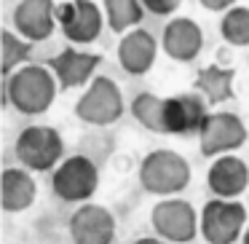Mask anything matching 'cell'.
<instances>
[{
	"label": "cell",
	"instance_id": "8fae6325",
	"mask_svg": "<svg viewBox=\"0 0 249 244\" xmlns=\"http://www.w3.org/2000/svg\"><path fill=\"white\" fill-rule=\"evenodd\" d=\"M56 3L54 0H19L14 8V30L30 43H43L54 35L56 24Z\"/></svg>",
	"mask_w": 249,
	"mask_h": 244
},
{
	"label": "cell",
	"instance_id": "d4e9b609",
	"mask_svg": "<svg viewBox=\"0 0 249 244\" xmlns=\"http://www.w3.org/2000/svg\"><path fill=\"white\" fill-rule=\"evenodd\" d=\"M131 244H169V242H163L161 236H140L137 242H131Z\"/></svg>",
	"mask_w": 249,
	"mask_h": 244
},
{
	"label": "cell",
	"instance_id": "30bf717a",
	"mask_svg": "<svg viewBox=\"0 0 249 244\" xmlns=\"http://www.w3.org/2000/svg\"><path fill=\"white\" fill-rule=\"evenodd\" d=\"M72 244H113L115 242V217L102 204H81L67 223Z\"/></svg>",
	"mask_w": 249,
	"mask_h": 244
},
{
	"label": "cell",
	"instance_id": "9a60e30c",
	"mask_svg": "<svg viewBox=\"0 0 249 244\" xmlns=\"http://www.w3.org/2000/svg\"><path fill=\"white\" fill-rule=\"evenodd\" d=\"M206 99L198 92L177 94V97H166V134L177 137H198L204 121L209 118L206 113Z\"/></svg>",
	"mask_w": 249,
	"mask_h": 244
},
{
	"label": "cell",
	"instance_id": "2e32d148",
	"mask_svg": "<svg viewBox=\"0 0 249 244\" xmlns=\"http://www.w3.org/2000/svg\"><path fill=\"white\" fill-rule=\"evenodd\" d=\"M118 65L126 75H145V73L153 70L158 56V40L153 38V33L137 27L131 33H126L124 38L118 40Z\"/></svg>",
	"mask_w": 249,
	"mask_h": 244
},
{
	"label": "cell",
	"instance_id": "6da1fadb",
	"mask_svg": "<svg viewBox=\"0 0 249 244\" xmlns=\"http://www.w3.org/2000/svg\"><path fill=\"white\" fill-rule=\"evenodd\" d=\"M6 81V99L17 113L22 115H40L54 105L56 99V83L49 65H24Z\"/></svg>",
	"mask_w": 249,
	"mask_h": 244
},
{
	"label": "cell",
	"instance_id": "ba28073f",
	"mask_svg": "<svg viewBox=\"0 0 249 244\" xmlns=\"http://www.w3.org/2000/svg\"><path fill=\"white\" fill-rule=\"evenodd\" d=\"M247 137L249 131L241 115L231 113V110H214V113H209V118L204 121L198 131V150L206 158H220L238 150L247 142Z\"/></svg>",
	"mask_w": 249,
	"mask_h": 244
},
{
	"label": "cell",
	"instance_id": "e0dca14e",
	"mask_svg": "<svg viewBox=\"0 0 249 244\" xmlns=\"http://www.w3.org/2000/svg\"><path fill=\"white\" fill-rule=\"evenodd\" d=\"M38 199V183L24 167H8L3 172V183H0V204L8 215L14 212H24L35 204Z\"/></svg>",
	"mask_w": 249,
	"mask_h": 244
},
{
	"label": "cell",
	"instance_id": "5bb4252c",
	"mask_svg": "<svg viewBox=\"0 0 249 244\" xmlns=\"http://www.w3.org/2000/svg\"><path fill=\"white\" fill-rule=\"evenodd\" d=\"M206 188L214 199H238L249 188V167L236 153L220 156L206 169Z\"/></svg>",
	"mask_w": 249,
	"mask_h": 244
},
{
	"label": "cell",
	"instance_id": "7c38bea8",
	"mask_svg": "<svg viewBox=\"0 0 249 244\" xmlns=\"http://www.w3.org/2000/svg\"><path fill=\"white\" fill-rule=\"evenodd\" d=\"M49 70L54 73L59 89H78L91 83L97 67L102 65V54H91V51H78L75 46H67L65 51L54 54L49 62Z\"/></svg>",
	"mask_w": 249,
	"mask_h": 244
},
{
	"label": "cell",
	"instance_id": "d6986e66",
	"mask_svg": "<svg viewBox=\"0 0 249 244\" xmlns=\"http://www.w3.org/2000/svg\"><path fill=\"white\" fill-rule=\"evenodd\" d=\"M102 11L110 33L121 35V38L140 27V22L147 14L142 0H102Z\"/></svg>",
	"mask_w": 249,
	"mask_h": 244
},
{
	"label": "cell",
	"instance_id": "277c9868",
	"mask_svg": "<svg viewBox=\"0 0 249 244\" xmlns=\"http://www.w3.org/2000/svg\"><path fill=\"white\" fill-rule=\"evenodd\" d=\"M249 225V209L238 199H214L201 209V236L206 244H236Z\"/></svg>",
	"mask_w": 249,
	"mask_h": 244
},
{
	"label": "cell",
	"instance_id": "4316f807",
	"mask_svg": "<svg viewBox=\"0 0 249 244\" xmlns=\"http://www.w3.org/2000/svg\"><path fill=\"white\" fill-rule=\"evenodd\" d=\"M247 62H249V59H247Z\"/></svg>",
	"mask_w": 249,
	"mask_h": 244
},
{
	"label": "cell",
	"instance_id": "5b68a950",
	"mask_svg": "<svg viewBox=\"0 0 249 244\" xmlns=\"http://www.w3.org/2000/svg\"><path fill=\"white\" fill-rule=\"evenodd\" d=\"M99 188V169L83 153L67 156L51 172V190L67 204H86Z\"/></svg>",
	"mask_w": 249,
	"mask_h": 244
},
{
	"label": "cell",
	"instance_id": "7402d4cb",
	"mask_svg": "<svg viewBox=\"0 0 249 244\" xmlns=\"http://www.w3.org/2000/svg\"><path fill=\"white\" fill-rule=\"evenodd\" d=\"M220 35H222L225 43L236 46V49L249 46V8L236 6V8H231L228 14H222Z\"/></svg>",
	"mask_w": 249,
	"mask_h": 244
},
{
	"label": "cell",
	"instance_id": "7a4b0ae2",
	"mask_svg": "<svg viewBox=\"0 0 249 244\" xmlns=\"http://www.w3.org/2000/svg\"><path fill=\"white\" fill-rule=\"evenodd\" d=\"M137 177L145 193L158 196V199H172L174 193H182L190 185V164L177 150L158 148L140 161Z\"/></svg>",
	"mask_w": 249,
	"mask_h": 244
},
{
	"label": "cell",
	"instance_id": "3957f363",
	"mask_svg": "<svg viewBox=\"0 0 249 244\" xmlns=\"http://www.w3.org/2000/svg\"><path fill=\"white\" fill-rule=\"evenodd\" d=\"M14 156L30 172H54L65 161V140L54 126L30 124L19 131Z\"/></svg>",
	"mask_w": 249,
	"mask_h": 244
},
{
	"label": "cell",
	"instance_id": "44dd1931",
	"mask_svg": "<svg viewBox=\"0 0 249 244\" xmlns=\"http://www.w3.org/2000/svg\"><path fill=\"white\" fill-rule=\"evenodd\" d=\"M0 49H3V78H8L19 67L27 65L33 43L24 40L22 35H17L14 30H3V35H0Z\"/></svg>",
	"mask_w": 249,
	"mask_h": 244
},
{
	"label": "cell",
	"instance_id": "52a82bcc",
	"mask_svg": "<svg viewBox=\"0 0 249 244\" xmlns=\"http://www.w3.org/2000/svg\"><path fill=\"white\" fill-rule=\"evenodd\" d=\"M150 225L156 236L169 244H188L201 233V212L185 199H161L150 209Z\"/></svg>",
	"mask_w": 249,
	"mask_h": 244
},
{
	"label": "cell",
	"instance_id": "4fadbf2b",
	"mask_svg": "<svg viewBox=\"0 0 249 244\" xmlns=\"http://www.w3.org/2000/svg\"><path fill=\"white\" fill-rule=\"evenodd\" d=\"M161 49L169 59L179 62V65H190L198 59L201 49H204V30L190 17H174L163 27Z\"/></svg>",
	"mask_w": 249,
	"mask_h": 244
},
{
	"label": "cell",
	"instance_id": "ac0fdd59",
	"mask_svg": "<svg viewBox=\"0 0 249 244\" xmlns=\"http://www.w3.org/2000/svg\"><path fill=\"white\" fill-rule=\"evenodd\" d=\"M236 67H220V65H206L196 73L193 78V89L206 99L209 105H222L231 102L236 97Z\"/></svg>",
	"mask_w": 249,
	"mask_h": 244
},
{
	"label": "cell",
	"instance_id": "cb8c5ba5",
	"mask_svg": "<svg viewBox=\"0 0 249 244\" xmlns=\"http://www.w3.org/2000/svg\"><path fill=\"white\" fill-rule=\"evenodd\" d=\"M206 11H222L228 14L231 8H236V0H198Z\"/></svg>",
	"mask_w": 249,
	"mask_h": 244
},
{
	"label": "cell",
	"instance_id": "8992f818",
	"mask_svg": "<svg viewBox=\"0 0 249 244\" xmlns=\"http://www.w3.org/2000/svg\"><path fill=\"white\" fill-rule=\"evenodd\" d=\"M124 110V94H121L118 83L107 75H97L75 102L78 121L89 126H113L115 121H121Z\"/></svg>",
	"mask_w": 249,
	"mask_h": 244
},
{
	"label": "cell",
	"instance_id": "484cf974",
	"mask_svg": "<svg viewBox=\"0 0 249 244\" xmlns=\"http://www.w3.org/2000/svg\"><path fill=\"white\" fill-rule=\"evenodd\" d=\"M241 244H249V225H247V231H244V236H241Z\"/></svg>",
	"mask_w": 249,
	"mask_h": 244
},
{
	"label": "cell",
	"instance_id": "603a6c76",
	"mask_svg": "<svg viewBox=\"0 0 249 244\" xmlns=\"http://www.w3.org/2000/svg\"><path fill=\"white\" fill-rule=\"evenodd\" d=\"M142 6H145V11L153 14V17H172V14L182 6V0H142Z\"/></svg>",
	"mask_w": 249,
	"mask_h": 244
},
{
	"label": "cell",
	"instance_id": "9c48e42d",
	"mask_svg": "<svg viewBox=\"0 0 249 244\" xmlns=\"http://www.w3.org/2000/svg\"><path fill=\"white\" fill-rule=\"evenodd\" d=\"M56 24L70 43H94L102 35L105 11L94 0H67L56 8Z\"/></svg>",
	"mask_w": 249,
	"mask_h": 244
},
{
	"label": "cell",
	"instance_id": "ffe728a7",
	"mask_svg": "<svg viewBox=\"0 0 249 244\" xmlns=\"http://www.w3.org/2000/svg\"><path fill=\"white\" fill-rule=\"evenodd\" d=\"M131 115L140 126L153 134H166V97H156L150 92H140L129 105Z\"/></svg>",
	"mask_w": 249,
	"mask_h": 244
}]
</instances>
